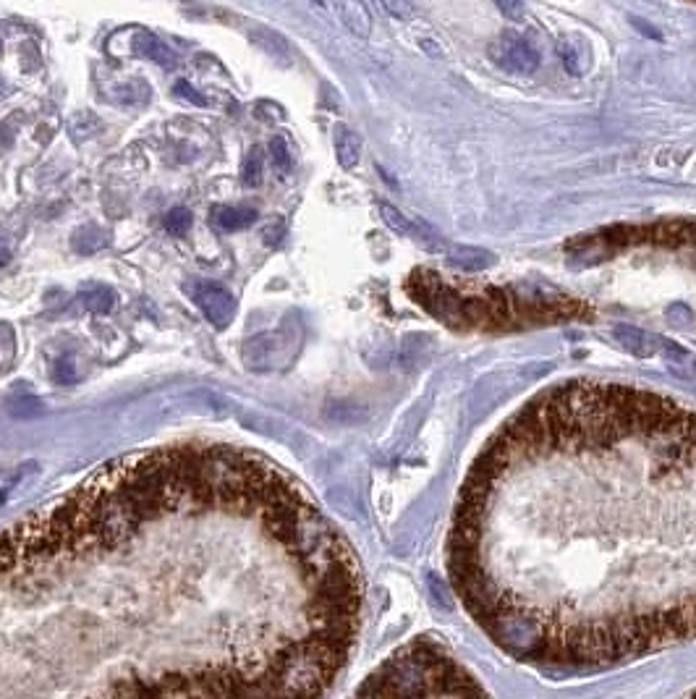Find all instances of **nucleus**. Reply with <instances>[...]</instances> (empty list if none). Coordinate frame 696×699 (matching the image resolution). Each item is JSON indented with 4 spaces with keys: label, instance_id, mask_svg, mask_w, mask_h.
I'll return each instance as SVG.
<instances>
[{
    "label": "nucleus",
    "instance_id": "obj_1",
    "mask_svg": "<svg viewBox=\"0 0 696 699\" xmlns=\"http://www.w3.org/2000/svg\"><path fill=\"white\" fill-rule=\"evenodd\" d=\"M448 571L510 658L600 668L696 637V409L574 380L471 464Z\"/></svg>",
    "mask_w": 696,
    "mask_h": 699
},
{
    "label": "nucleus",
    "instance_id": "obj_2",
    "mask_svg": "<svg viewBox=\"0 0 696 699\" xmlns=\"http://www.w3.org/2000/svg\"><path fill=\"white\" fill-rule=\"evenodd\" d=\"M359 695H485L453 655L432 639H417L385 661Z\"/></svg>",
    "mask_w": 696,
    "mask_h": 699
},
{
    "label": "nucleus",
    "instance_id": "obj_3",
    "mask_svg": "<svg viewBox=\"0 0 696 699\" xmlns=\"http://www.w3.org/2000/svg\"><path fill=\"white\" fill-rule=\"evenodd\" d=\"M490 58L510 74H534L540 69V50L518 35H503L490 47Z\"/></svg>",
    "mask_w": 696,
    "mask_h": 699
},
{
    "label": "nucleus",
    "instance_id": "obj_4",
    "mask_svg": "<svg viewBox=\"0 0 696 699\" xmlns=\"http://www.w3.org/2000/svg\"><path fill=\"white\" fill-rule=\"evenodd\" d=\"M189 294L202 314L207 317V322H212V328L223 330L231 325V320L236 317V299L228 288H223L220 283H212V280H202V283L189 286Z\"/></svg>",
    "mask_w": 696,
    "mask_h": 699
},
{
    "label": "nucleus",
    "instance_id": "obj_5",
    "mask_svg": "<svg viewBox=\"0 0 696 699\" xmlns=\"http://www.w3.org/2000/svg\"><path fill=\"white\" fill-rule=\"evenodd\" d=\"M613 338L618 341L620 349H626L628 354L639 356V359H650V356H684V349L659 338L655 333H647L642 328H634V325H616L613 328Z\"/></svg>",
    "mask_w": 696,
    "mask_h": 699
},
{
    "label": "nucleus",
    "instance_id": "obj_6",
    "mask_svg": "<svg viewBox=\"0 0 696 699\" xmlns=\"http://www.w3.org/2000/svg\"><path fill=\"white\" fill-rule=\"evenodd\" d=\"M336 157H338L341 168H346V171H353L361 160V139L344 123L336 126Z\"/></svg>",
    "mask_w": 696,
    "mask_h": 699
},
{
    "label": "nucleus",
    "instance_id": "obj_7",
    "mask_svg": "<svg viewBox=\"0 0 696 699\" xmlns=\"http://www.w3.org/2000/svg\"><path fill=\"white\" fill-rule=\"evenodd\" d=\"M338 11H341V19L346 21V27L353 35H359V37L369 35L372 19H369V11L364 8L361 0H338Z\"/></svg>",
    "mask_w": 696,
    "mask_h": 699
},
{
    "label": "nucleus",
    "instance_id": "obj_8",
    "mask_svg": "<svg viewBox=\"0 0 696 699\" xmlns=\"http://www.w3.org/2000/svg\"><path fill=\"white\" fill-rule=\"evenodd\" d=\"M212 221L223 231H241L257 221V210L246 207H212Z\"/></svg>",
    "mask_w": 696,
    "mask_h": 699
},
{
    "label": "nucleus",
    "instance_id": "obj_9",
    "mask_svg": "<svg viewBox=\"0 0 696 699\" xmlns=\"http://www.w3.org/2000/svg\"><path fill=\"white\" fill-rule=\"evenodd\" d=\"M134 50L139 53V55H145V58H150V61H155L157 66H165V69H173L176 66V55L165 47V42H160L155 35H150V32H142L137 42H134Z\"/></svg>",
    "mask_w": 696,
    "mask_h": 699
},
{
    "label": "nucleus",
    "instance_id": "obj_10",
    "mask_svg": "<svg viewBox=\"0 0 696 699\" xmlns=\"http://www.w3.org/2000/svg\"><path fill=\"white\" fill-rule=\"evenodd\" d=\"M558 53H560V58H563L566 69H568L571 74H576V77H581V74L589 69V63H592V53L586 50V45H584V42H571V39H563V42L558 45Z\"/></svg>",
    "mask_w": 696,
    "mask_h": 699
},
{
    "label": "nucleus",
    "instance_id": "obj_11",
    "mask_svg": "<svg viewBox=\"0 0 696 699\" xmlns=\"http://www.w3.org/2000/svg\"><path fill=\"white\" fill-rule=\"evenodd\" d=\"M79 299H81L84 310L97 312V314H105L116 307V294L108 286H87L84 291H79Z\"/></svg>",
    "mask_w": 696,
    "mask_h": 699
},
{
    "label": "nucleus",
    "instance_id": "obj_12",
    "mask_svg": "<svg viewBox=\"0 0 696 699\" xmlns=\"http://www.w3.org/2000/svg\"><path fill=\"white\" fill-rule=\"evenodd\" d=\"M448 257L456 268H464V270H482V268L493 265V254L474 249V246H453Z\"/></svg>",
    "mask_w": 696,
    "mask_h": 699
},
{
    "label": "nucleus",
    "instance_id": "obj_13",
    "mask_svg": "<svg viewBox=\"0 0 696 699\" xmlns=\"http://www.w3.org/2000/svg\"><path fill=\"white\" fill-rule=\"evenodd\" d=\"M262 173H265V155L260 147H254L246 160H244V168H241V181L246 187H260L262 184Z\"/></svg>",
    "mask_w": 696,
    "mask_h": 699
},
{
    "label": "nucleus",
    "instance_id": "obj_14",
    "mask_svg": "<svg viewBox=\"0 0 696 699\" xmlns=\"http://www.w3.org/2000/svg\"><path fill=\"white\" fill-rule=\"evenodd\" d=\"M103 246H105V231H100L97 226H84L81 231L74 233V249L81 254H92Z\"/></svg>",
    "mask_w": 696,
    "mask_h": 699
},
{
    "label": "nucleus",
    "instance_id": "obj_15",
    "mask_svg": "<svg viewBox=\"0 0 696 699\" xmlns=\"http://www.w3.org/2000/svg\"><path fill=\"white\" fill-rule=\"evenodd\" d=\"M192 229V212L186 207H173L168 215H165V231L173 233V236H184V233Z\"/></svg>",
    "mask_w": 696,
    "mask_h": 699
},
{
    "label": "nucleus",
    "instance_id": "obj_16",
    "mask_svg": "<svg viewBox=\"0 0 696 699\" xmlns=\"http://www.w3.org/2000/svg\"><path fill=\"white\" fill-rule=\"evenodd\" d=\"M270 160L278 173H288L291 171V150H288L283 137H275L270 142Z\"/></svg>",
    "mask_w": 696,
    "mask_h": 699
},
{
    "label": "nucleus",
    "instance_id": "obj_17",
    "mask_svg": "<svg viewBox=\"0 0 696 699\" xmlns=\"http://www.w3.org/2000/svg\"><path fill=\"white\" fill-rule=\"evenodd\" d=\"M380 212H383V221H385L387 226L393 229L395 233H414V223L409 221V218H403L395 207H390V204H380Z\"/></svg>",
    "mask_w": 696,
    "mask_h": 699
},
{
    "label": "nucleus",
    "instance_id": "obj_18",
    "mask_svg": "<svg viewBox=\"0 0 696 699\" xmlns=\"http://www.w3.org/2000/svg\"><path fill=\"white\" fill-rule=\"evenodd\" d=\"M495 5L501 8V13H503L508 21H521V19L526 16L524 0H495Z\"/></svg>",
    "mask_w": 696,
    "mask_h": 699
},
{
    "label": "nucleus",
    "instance_id": "obj_19",
    "mask_svg": "<svg viewBox=\"0 0 696 699\" xmlns=\"http://www.w3.org/2000/svg\"><path fill=\"white\" fill-rule=\"evenodd\" d=\"M173 92H176L178 97L189 100V103H192V105H196V108H207V105H210V103H207V97H204V95H199L192 84H189V81H176Z\"/></svg>",
    "mask_w": 696,
    "mask_h": 699
},
{
    "label": "nucleus",
    "instance_id": "obj_20",
    "mask_svg": "<svg viewBox=\"0 0 696 699\" xmlns=\"http://www.w3.org/2000/svg\"><path fill=\"white\" fill-rule=\"evenodd\" d=\"M55 380H58V383H74V380H77L74 364H71L69 359L58 362V367H55Z\"/></svg>",
    "mask_w": 696,
    "mask_h": 699
},
{
    "label": "nucleus",
    "instance_id": "obj_21",
    "mask_svg": "<svg viewBox=\"0 0 696 699\" xmlns=\"http://www.w3.org/2000/svg\"><path fill=\"white\" fill-rule=\"evenodd\" d=\"M280 236H283V221H275V231L272 229L265 231V244H278Z\"/></svg>",
    "mask_w": 696,
    "mask_h": 699
},
{
    "label": "nucleus",
    "instance_id": "obj_22",
    "mask_svg": "<svg viewBox=\"0 0 696 699\" xmlns=\"http://www.w3.org/2000/svg\"><path fill=\"white\" fill-rule=\"evenodd\" d=\"M5 260H8V252H5V249H3V252H0V265H3V262H5Z\"/></svg>",
    "mask_w": 696,
    "mask_h": 699
},
{
    "label": "nucleus",
    "instance_id": "obj_23",
    "mask_svg": "<svg viewBox=\"0 0 696 699\" xmlns=\"http://www.w3.org/2000/svg\"><path fill=\"white\" fill-rule=\"evenodd\" d=\"M689 3H696V0H689Z\"/></svg>",
    "mask_w": 696,
    "mask_h": 699
}]
</instances>
